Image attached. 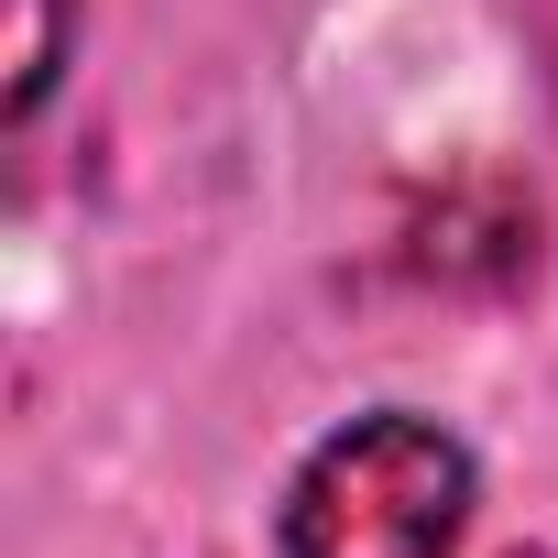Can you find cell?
Segmentation results:
<instances>
[{
	"instance_id": "1",
	"label": "cell",
	"mask_w": 558,
	"mask_h": 558,
	"mask_svg": "<svg viewBox=\"0 0 558 558\" xmlns=\"http://www.w3.org/2000/svg\"><path fill=\"white\" fill-rule=\"evenodd\" d=\"M471 514V460L427 416L340 427L286 493V558H449Z\"/></svg>"
},
{
	"instance_id": "2",
	"label": "cell",
	"mask_w": 558,
	"mask_h": 558,
	"mask_svg": "<svg viewBox=\"0 0 558 558\" xmlns=\"http://www.w3.org/2000/svg\"><path fill=\"white\" fill-rule=\"evenodd\" d=\"M405 274L449 296H514L536 274V197L514 175H449L405 219Z\"/></svg>"
},
{
	"instance_id": "3",
	"label": "cell",
	"mask_w": 558,
	"mask_h": 558,
	"mask_svg": "<svg viewBox=\"0 0 558 558\" xmlns=\"http://www.w3.org/2000/svg\"><path fill=\"white\" fill-rule=\"evenodd\" d=\"M66 66V0H12V110H34Z\"/></svg>"
},
{
	"instance_id": "4",
	"label": "cell",
	"mask_w": 558,
	"mask_h": 558,
	"mask_svg": "<svg viewBox=\"0 0 558 558\" xmlns=\"http://www.w3.org/2000/svg\"><path fill=\"white\" fill-rule=\"evenodd\" d=\"M504 558H547V547H504Z\"/></svg>"
}]
</instances>
